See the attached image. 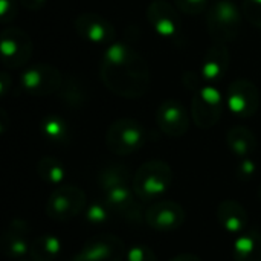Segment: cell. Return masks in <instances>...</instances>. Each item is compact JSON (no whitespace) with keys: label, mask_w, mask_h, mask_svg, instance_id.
<instances>
[{"label":"cell","mask_w":261,"mask_h":261,"mask_svg":"<svg viewBox=\"0 0 261 261\" xmlns=\"http://www.w3.org/2000/svg\"><path fill=\"white\" fill-rule=\"evenodd\" d=\"M156 122L159 128L171 138H180L188 132L190 118L185 106L177 99H165L156 112Z\"/></svg>","instance_id":"5bb4252c"},{"label":"cell","mask_w":261,"mask_h":261,"mask_svg":"<svg viewBox=\"0 0 261 261\" xmlns=\"http://www.w3.org/2000/svg\"><path fill=\"white\" fill-rule=\"evenodd\" d=\"M243 14L231 0H214L206 11V28L214 43H229L239 37Z\"/></svg>","instance_id":"3957f363"},{"label":"cell","mask_w":261,"mask_h":261,"mask_svg":"<svg viewBox=\"0 0 261 261\" xmlns=\"http://www.w3.org/2000/svg\"><path fill=\"white\" fill-rule=\"evenodd\" d=\"M234 261H261V232H242L232 245Z\"/></svg>","instance_id":"ffe728a7"},{"label":"cell","mask_w":261,"mask_h":261,"mask_svg":"<svg viewBox=\"0 0 261 261\" xmlns=\"http://www.w3.org/2000/svg\"><path fill=\"white\" fill-rule=\"evenodd\" d=\"M145 222L154 231H174L185 223V210L170 200L153 202L145 213Z\"/></svg>","instance_id":"8fae6325"},{"label":"cell","mask_w":261,"mask_h":261,"mask_svg":"<svg viewBox=\"0 0 261 261\" xmlns=\"http://www.w3.org/2000/svg\"><path fill=\"white\" fill-rule=\"evenodd\" d=\"M112 217V211L107 206L106 202H92L87 205L86 208V214H84V220L89 225L93 226H101L106 225Z\"/></svg>","instance_id":"484cf974"},{"label":"cell","mask_w":261,"mask_h":261,"mask_svg":"<svg viewBox=\"0 0 261 261\" xmlns=\"http://www.w3.org/2000/svg\"><path fill=\"white\" fill-rule=\"evenodd\" d=\"M17 2L18 0H0V18L5 24L11 23L17 17Z\"/></svg>","instance_id":"4dcf8cb0"},{"label":"cell","mask_w":261,"mask_h":261,"mask_svg":"<svg viewBox=\"0 0 261 261\" xmlns=\"http://www.w3.org/2000/svg\"><path fill=\"white\" fill-rule=\"evenodd\" d=\"M125 257H127V261H158L156 254L151 251V248L144 246V245L130 248Z\"/></svg>","instance_id":"f1b7e54d"},{"label":"cell","mask_w":261,"mask_h":261,"mask_svg":"<svg viewBox=\"0 0 261 261\" xmlns=\"http://www.w3.org/2000/svg\"><path fill=\"white\" fill-rule=\"evenodd\" d=\"M86 208V194L81 188L64 185L52 191L47 199L46 213L55 222H67Z\"/></svg>","instance_id":"52a82bcc"},{"label":"cell","mask_w":261,"mask_h":261,"mask_svg":"<svg viewBox=\"0 0 261 261\" xmlns=\"http://www.w3.org/2000/svg\"><path fill=\"white\" fill-rule=\"evenodd\" d=\"M226 104L229 110L239 118L254 116L260 107L258 87L252 81L245 80V78L232 81L228 87Z\"/></svg>","instance_id":"30bf717a"},{"label":"cell","mask_w":261,"mask_h":261,"mask_svg":"<svg viewBox=\"0 0 261 261\" xmlns=\"http://www.w3.org/2000/svg\"><path fill=\"white\" fill-rule=\"evenodd\" d=\"M130 171L121 164H110L104 167L98 174V184L102 191H109L112 188L128 185L130 184Z\"/></svg>","instance_id":"7402d4cb"},{"label":"cell","mask_w":261,"mask_h":261,"mask_svg":"<svg viewBox=\"0 0 261 261\" xmlns=\"http://www.w3.org/2000/svg\"><path fill=\"white\" fill-rule=\"evenodd\" d=\"M41 132L52 142H64L69 136L66 121L57 115H49L41 121Z\"/></svg>","instance_id":"d4e9b609"},{"label":"cell","mask_w":261,"mask_h":261,"mask_svg":"<svg viewBox=\"0 0 261 261\" xmlns=\"http://www.w3.org/2000/svg\"><path fill=\"white\" fill-rule=\"evenodd\" d=\"M57 96L66 102L70 107H80L86 102V89L83 87V84L73 78V76H66L63 78V83L57 92Z\"/></svg>","instance_id":"603a6c76"},{"label":"cell","mask_w":261,"mask_h":261,"mask_svg":"<svg viewBox=\"0 0 261 261\" xmlns=\"http://www.w3.org/2000/svg\"><path fill=\"white\" fill-rule=\"evenodd\" d=\"M170 261H202L199 257H196L194 254H180L176 255L174 258H171Z\"/></svg>","instance_id":"d6a6232c"},{"label":"cell","mask_w":261,"mask_h":261,"mask_svg":"<svg viewBox=\"0 0 261 261\" xmlns=\"http://www.w3.org/2000/svg\"><path fill=\"white\" fill-rule=\"evenodd\" d=\"M61 72L49 63H37L21 73V86L34 96L57 93L63 83Z\"/></svg>","instance_id":"9c48e42d"},{"label":"cell","mask_w":261,"mask_h":261,"mask_svg":"<svg viewBox=\"0 0 261 261\" xmlns=\"http://www.w3.org/2000/svg\"><path fill=\"white\" fill-rule=\"evenodd\" d=\"M226 144L229 150L242 159L249 158L258 145L255 133L245 125L232 127L226 135Z\"/></svg>","instance_id":"d6986e66"},{"label":"cell","mask_w":261,"mask_h":261,"mask_svg":"<svg viewBox=\"0 0 261 261\" xmlns=\"http://www.w3.org/2000/svg\"><path fill=\"white\" fill-rule=\"evenodd\" d=\"M47 0H20V3L29 11H38L41 6H44Z\"/></svg>","instance_id":"1f68e13d"},{"label":"cell","mask_w":261,"mask_h":261,"mask_svg":"<svg viewBox=\"0 0 261 261\" xmlns=\"http://www.w3.org/2000/svg\"><path fill=\"white\" fill-rule=\"evenodd\" d=\"M2 64L8 69H20L29 63L32 40L28 32L17 26H6L0 34Z\"/></svg>","instance_id":"5b68a950"},{"label":"cell","mask_w":261,"mask_h":261,"mask_svg":"<svg viewBox=\"0 0 261 261\" xmlns=\"http://www.w3.org/2000/svg\"><path fill=\"white\" fill-rule=\"evenodd\" d=\"M223 113V96L216 86H203L196 90L191 102V116L199 128L214 127Z\"/></svg>","instance_id":"8992f818"},{"label":"cell","mask_w":261,"mask_h":261,"mask_svg":"<svg viewBox=\"0 0 261 261\" xmlns=\"http://www.w3.org/2000/svg\"><path fill=\"white\" fill-rule=\"evenodd\" d=\"M75 31L76 34L90 41L99 44H110L116 38V31L113 24L95 12H83L75 18Z\"/></svg>","instance_id":"9a60e30c"},{"label":"cell","mask_w":261,"mask_h":261,"mask_svg":"<svg viewBox=\"0 0 261 261\" xmlns=\"http://www.w3.org/2000/svg\"><path fill=\"white\" fill-rule=\"evenodd\" d=\"M210 0H174V6L179 9V12H184L187 15H196L200 12H205Z\"/></svg>","instance_id":"83f0119b"},{"label":"cell","mask_w":261,"mask_h":261,"mask_svg":"<svg viewBox=\"0 0 261 261\" xmlns=\"http://www.w3.org/2000/svg\"><path fill=\"white\" fill-rule=\"evenodd\" d=\"M101 78L110 92L127 99L144 96L151 84L145 58L122 43H113L106 50L101 63Z\"/></svg>","instance_id":"6da1fadb"},{"label":"cell","mask_w":261,"mask_h":261,"mask_svg":"<svg viewBox=\"0 0 261 261\" xmlns=\"http://www.w3.org/2000/svg\"><path fill=\"white\" fill-rule=\"evenodd\" d=\"M258 199H260V202H261V185H260V188H258Z\"/></svg>","instance_id":"836d02e7"},{"label":"cell","mask_w":261,"mask_h":261,"mask_svg":"<svg viewBox=\"0 0 261 261\" xmlns=\"http://www.w3.org/2000/svg\"><path fill=\"white\" fill-rule=\"evenodd\" d=\"M231 61L229 50L225 43H214L205 54L202 64V78L208 83L220 81L228 72Z\"/></svg>","instance_id":"e0dca14e"},{"label":"cell","mask_w":261,"mask_h":261,"mask_svg":"<svg viewBox=\"0 0 261 261\" xmlns=\"http://www.w3.org/2000/svg\"><path fill=\"white\" fill-rule=\"evenodd\" d=\"M147 142V132L139 121L132 118H121L110 124L106 133L107 148L118 156H127L144 147Z\"/></svg>","instance_id":"277c9868"},{"label":"cell","mask_w":261,"mask_h":261,"mask_svg":"<svg viewBox=\"0 0 261 261\" xmlns=\"http://www.w3.org/2000/svg\"><path fill=\"white\" fill-rule=\"evenodd\" d=\"M136 199L139 197L130 185H121L104 191V202L110 208L112 214L119 216L130 223H139L142 219V210Z\"/></svg>","instance_id":"7c38bea8"},{"label":"cell","mask_w":261,"mask_h":261,"mask_svg":"<svg viewBox=\"0 0 261 261\" xmlns=\"http://www.w3.org/2000/svg\"><path fill=\"white\" fill-rule=\"evenodd\" d=\"M174 8L167 0H153L147 8V20L154 32L164 38H176L180 34V18Z\"/></svg>","instance_id":"4fadbf2b"},{"label":"cell","mask_w":261,"mask_h":261,"mask_svg":"<svg viewBox=\"0 0 261 261\" xmlns=\"http://www.w3.org/2000/svg\"><path fill=\"white\" fill-rule=\"evenodd\" d=\"M37 173L41 177V180L47 184H61L64 179V167L63 164L52 158V156H44L38 161L37 164Z\"/></svg>","instance_id":"cb8c5ba5"},{"label":"cell","mask_w":261,"mask_h":261,"mask_svg":"<svg viewBox=\"0 0 261 261\" xmlns=\"http://www.w3.org/2000/svg\"><path fill=\"white\" fill-rule=\"evenodd\" d=\"M217 220L231 234H242L248 225L246 210L236 200H223L217 208Z\"/></svg>","instance_id":"ac0fdd59"},{"label":"cell","mask_w":261,"mask_h":261,"mask_svg":"<svg viewBox=\"0 0 261 261\" xmlns=\"http://www.w3.org/2000/svg\"><path fill=\"white\" fill-rule=\"evenodd\" d=\"M171 185L173 170L167 162L159 159L142 164L132 180V188L142 202H156V199L167 193Z\"/></svg>","instance_id":"7a4b0ae2"},{"label":"cell","mask_w":261,"mask_h":261,"mask_svg":"<svg viewBox=\"0 0 261 261\" xmlns=\"http://www.w3.org/2000/svg\"><path fill=\"white\" fill-rule=\"evenodd\" d=\"M29 226L24 220L15 219L2 236V252L6 258H20L29 252Z\"/></svg>","instance_id":"2e32d148"},{"label":"cell","mask_w":261,"mask_h":261,"mask_svg":"<svg viewBox=\"0 0 261 261\" xmlns=\"http://www.w3.org/2000/svg\"><path fill=\"white\" fill-rule=\"evenodd\" d=\"M61 240L55 236H40L31 243L29 255L32 261H54L61 252Z\"/></svg>","instance_id":"44dd1931"},{"label":"cell","mask_w":261,"mask_h":261,"mask_svg":"<svg viewBox=\"0 0 261 261\" xmlns=\"http://www.w3.org/2000/svg\"><path fill=\"white\" fill-rule=\"evenodd\" d=\"M242 14L254 28L261 29V0H243Z\"/></svg>","instance_id":"4316f807"},{"label":"cell","mask_w":261,"mask_h":261,"mask_svg":"<svg viewBox=\"0 0 261 261\" xmlns=\"http://www.w3.org/2000/svg\"><path fill=\"white\" fill-rule=\"evenodd\" d=\"M127 255L124 242L112 234L90 237L72 261H122Z\"/></svg>","instance_id":"ba28073f"},{"label":"cell","mask_w":261,"mask_h":261,"mask_svg":"<svg viewBox=\"0 0 261 261\" xmlns=\"http://www.w3.org/2000/svg\"><path fill=\"white\" fill-rule=\"evenodd\" d=\"M255 171H257L255 162H254L252 159H249V158H243V159L239 162V165H237L236 174H237V177H239L240 180H249V179L254 177Z\"/></svg>","instance_id":"f546056e"}]
</instances>
